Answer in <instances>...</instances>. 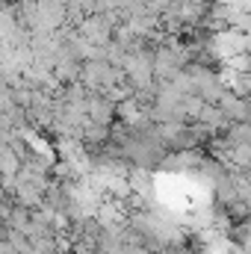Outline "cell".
<instances>
[{"mask_svg": "<svg viewBox=\"0 0 251 254\" xmlns=\"http://www.w3.org/2000/svg\"><path fill=\"white\" fill-rule=\"evenodd\" d=\"M113 116H116V104L110 98H92V101H86V119L89 122L107 127Z\"/></svg>", "mask_w": 251, "mask_h": 254, "instance_id": "1", "label": "cell"}]
</instances>
